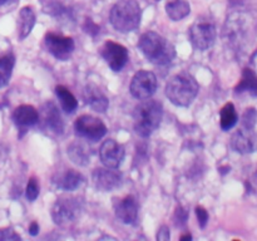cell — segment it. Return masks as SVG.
<instances>
[{
  "label": "cell",
  "instance_id": "6da1fadb",
  "mask_svg": "<svg viewBox=\"0 0 257 241\" xmlns=\"http://www.w3.org/2000/svg\"><path fill=\"white\" fill-rule=\"evenodd\" d=\"M138 48L151 63L166 65L176 57V49L171 42L156 32H147L141 35Z\"/></svg>",
  "mask_w": 257,
  "mask_h": 241
},
{
  "label": "cell",
  "instance_id": "7a4b0ae2",
  "mask_svg": "<svg viewBox=\"0 0 257 241\" xmlns=\"http://www.w3.org/2000/svg\"><path fill=\"white\" fill-rule=\"evenodd\" d=\"M198 83L188 73H180L170 78L166 85V95L178 107H188L198 94Z\"/></svg>",
  "mask_w": 257,
  "mask_h": 241
},
{
  "label": "cell",
  "instance_id": "3957f363",
  "mask_svg": "<svg viewBox=\"0 0 257 241\" xmlns=\"http://www.w3.org/2000/svg\"><path fill=\"white\" fill-rule=\"evenodd\" d=\"M163 117V107L158 100H145L135 108L133 119L135 131L138 136L150 137L161 125Z\"/></svg>",
  "mask_w": 257,
  "mask_h": 241
},
{
  "label": "cell",
  "instance_id": "277c9868",
  "mask_svg": "<svg viewBox=\"0 0 257 241\" xmlns=\"http://www.w3.org/2000/svg\"><path fill=\"white\" fill-rule=\"evenodd\" d=\"M110 24L115 30L130 33L137 29L142 19V10L136 0H120L110 10Z\"/></svg>",
  "mask_w": 257,
  "mask_h": 241
},
{
  "label": "cell",
  "instance_id": "5b68a950",
  "mask_svg": "<svg viewBox=\"0 0 257 241\" xmlns=\"http://www.w3.org/2000/svg\"><path fill=\"white\" fill-rule=\"evenodd\" d=\"M82 213V202L77 197L62 196L55 201L52 208V217L59 226L74 223Z\"/></svg>",
  "mask_w": 257,
  "mask_h": 241
},
{
  "label": "cell",
  "instance_id": "8992f818",
  "mask_svg": "<svg viewBox=\"0 0 257 241\" xmlns=\"http://www.w3.org/2000/svg\"><path fill=\"white\" fill-rule=\"evenodd\" d=\"M74 130L79 137L88 141H98L104 137L107 127L102 119L90 114H83L75 119Z\"/></svg>",
  "mask_w": 257,
  "mask_h": 241
},
{
  "label": "cell",
  "instance_id": "52a82bcc",
  "mask_svg": "<svg viewBox=\"0 0 257 241\" xmlns=\"http://www.w3.org/2000/svg\"><path fill=\"white\" fill-rule=\"evenodd\" d=\"M130 89L131 94L137 99H148L157 90V78L152 72L140 70L133 75Z\"/></svg>",
  "mask_w": 257,
  "mask_h": 241
},
{
  "label": "cell",
  "instance_id": "ba28073f",
  "mask_svg": "<svg viewBox=\"0 0 257 241\" xmlns=\"http://www.w3.org/2000/svg\"><path fill=\"white\" fill-rule=\"evenodd\" d=\"M190 39L198 50H207L215 44L216 28L212 23L197 20L190 29Z\"/></svg>",
  "mask_w": 257,
  "mask_h": 241
},
{
  "label": "cell",
  "instance_id": "9c48e42d",
  "mask_svg": "<svg viewBox=\"0 0 257 241\" xmlns=\"http://www.w3.org/2000/svg\"><path fill=\"white\" fill-rule=\"evenodd\" d=\"M45 45L52 55L59 60H67L74 50V40L72 37H63L55 33L45 35Z\"/></svg>",
  "mask_w": 257,
  "mask_h": 241
},
{
  "label": "cell",
  "instance_id": "30bf717a",
  "mask_svg": "<svg viewBox=\"0 0 257 241\" xmlns=\"http://www.w3.org/2000/svg\"><path fill=\"white\" fill-rule=\"evenodd\" d=\"M102 57L109 65V68L114 72H119L123 69L128 62V50L127 48L123 47L122 44L108 40L104 43V45L100 49Z\"/></svg>",
  "mask_w": 257,
  "mask_h": 241
},
{
  "label": "cell",
  "instance_id": "8fae6325",
  "mask_svg": "<svg viewBox=\"0 0 257 241\" xmlns=\"http://www.w3.org/2000/svg\"><path fill=\"white\" fill-rule=\"evenodd\" d=\"M99 157L105 167L118 168L124 158V148L114 140H107L100 146Z\"/></svg>",
  "mask_w": 257,
  "mask_h": 241
},
{
  "label": "cell",
  "instance_id": "7c38bea8",
  "mask_svg": "<svg viewBox=\"0 0 257 241\" xmlns=\"http://www.w3.org/2000/svg\"><path fill=\"white\" fill-rule=\"evenodd\" d=\"M115 168H95L93 172V182L94 186L100 191H112L119 187L122 183V175Z\"/></svg>",
  "mask_w": 257,
  "mask_h": 241
},
{
  "label": "cell",
  "instance_id": "4fadbf2b",
  "mask_svg": "<svg viewBox=\"0 0 257 241\" xmlns=\"http://www.w3.org/2000/svg\"><path fill=\"white\" fill-rule=\"evenodd\" d=\"M115 216L125 225H135L138 218V203L133 195L118 200L114 203Z\"/></svg>",
  "mask_w": 257,
  "mask_h": 241
},
{
  "label": "cell",
  "instance_id": "5bb4252c",
  "mask_svg": "<svg viewBox=\"0 0 257 241\" xmlns=\"http://www.w3.org/2000/svg\"><path fill=\"white\" fill-rule=\"evenodd\" d=\"M231 146L240 153H251L257 150V135L252 130H240L231 138Z\"/></svg>",
  "mask_w": 257,
  "mask_h": 241
},
{
  "label": "cell",
  "instance_id": "9a60e30c",
  "mask_svg": "<svg viewBox=\"0 0 257 241\" xmlns=\"http://www.w3.org/2000/svg\"><path fill=\"white\" fill-rule=\"evenodd\" d=\"M83 99H84L85 104L100 113H104L109 107V100H108L107 95L95 84L85 85L84 90H83Z\"/></svg>",
  "mask_w": 257,
  "mask_h": 241
},
{
  "label": "cell",
  "instance_id": "2e32d148",
  "mask_svg": "<svg viewBox=\"0 0 257 241\" xmlns=\"http://www.w3.org/2000/svg\"><path fill=\"white\" fill-rule=\"evenodd\" d=\"M13 120L19 127L27 128L37 125L38 120H39V114L33 105L23 104L15 108L14 113H13Z\"/></svg>",
  "mask_w": 257,
  "mask_h": 241
},
{
  "label": "cell",
  "instance_id": "e0dca14e",
  "mask_svg": "<svg viewBox=\"0 0 257 241\" xmlns=\"http://www.w3.org/2000/svg\"><path fill=\"white\" fill-rule=\"evenodd\" d=\"M42 110H43V122H44L45 127H47L48 130L52 131V132L57 133V135L63 133L64 125H63V119L62 117H60L59 112H58L54 103L52 102L45 103Z\"/></svg>",
  "mask_w": 257,
  "mask_h": 241
},
{
  "label": "cell",
  "instance_id": "ac0fdd59",
  "mask_svg": "<svg viewBox=\"0 0 257 241\" xmlns=\"http://www.w3.org/2000/svg\"><path fill=\"white\" fill-rule=\"evenodd\" d=\"M53 182L55 183L58 188L64 191H74L77 190L83 182V176L74 170H68L63 173H58Z\"/></svg>",
  "mask_w": 257,
  "mask_h": 241
},
{
  "label": "cell",
  "instance_id": "d6986e66",
  "mask_svg": "<svg viewBox=\"0 0 257 241\" xmlns=\"http://www.w3.org/2000/svg\"><path fill=\"white\" fill-rule=\"evenodd\" d=\"M35 25V14L30 7H24L19 13V39L24 40Z\"/></svg>",
  "mask_w": 257,
  "mask_h": 241
},
{
  "label": "cell",
  "instance_id": "ffe728a7",
  "mask_svg": "<svg viewBox=\"0 0 257 241\" xmlns=\"http://www.w3.org/2000/svg\"><path fill=\"white\" fill-rule=\"evenodd\" d=\"M191 12V7L186 0H168L166 4V13L173 22L182 20Z\"/></svg>",
  "mask_w": 257,
  "mask_h": 241
},
{
  "label": "cell",
  "instance_id": "44dd1931",
  "mask_svg": "<svg viewBox=\"0 0 257 241\" xmlns=\"http://www.w3.org/2000/svg\"><path fill=\"white\" fill-rule=\"evenodd\" d=\"M236 93L248 92L257 97V74L250 68H245L242 72V78L235 88Z\"/></svg>",
  "mask_w": 257,
  "mask_h": 241
},
{
  "label": "cell",
  "instance_id": "7402d4cb",
  "mask_svg": "<svg viewBox=\"0 0 257 241\" xmlns=\"http://www.w3.org/2000/svg\"><path fill=\"white\" fill-rule=\"evenodd\" d=\"M68 155L73 162L79 166H87L89 163V150L82 142L72 143L68 148Z\"/></svg>",
  "mask_w": 257,
  "mask_h": 241
},
{
  "label": "cell",
  "instance_id": "603a6c76",
  "mask_svg": "<svg viewBox=\"0 0 257 241\" xmlns=\"http://www.w3.org/2000/svg\"><path fill=\"white\" fill-rule=\"evenodd\" d=\"M55 94L59 99L62 108L67 113H73L78 108V100L75 99L72 92L68 88H65L64 85H57L55 87Z\"/></svg>",
  "mask_w": 257,
  "mask_h": 241
},
{
  "label": "cell",
  "instance_id": "cb8c5ba5",
  "mask_svg": "<svg viewBox=\"0 0 257 241\" xmlns=\"http://www.w3.org/2000/svg\"><path fill=\"white\" fill-rule=\"evenodd\" d=\"M15 64V57L9 53L0 57V88L5 87L12 78L13 68Z\"/></svg>",
  "mask_w": 257,
  "mask_h": 241
},
{
  "label": "cell",
  "instance_id": "d4e9b609",
  "mask_svg": "<svg viewBox=\"0 0 257 241\" xmlns=\"http://www.w3.org/2000/svg\"><path fill=\"white\" fill-rule=\"evenodd\" d=\"M238 115L236 113L235 105L231 102L226 103L221 109V128L223 131H228L237 123Z\"/></svg>",
  "mask_w": 257,
  "mask_h": 241
},
{
  "label": "cell",
  "instance_id": "484cf974",
  "mask_svg": "<svg viewBox=\"0 0 257 241\" xmlns=\"http://www.w3.org/2000/svg\"><path fill=\"white\" fill-rule=\"evenodd\" d=\"M25 196L29 201H35L39 196V182L35 177H32L28 182L27 190H25Z\"/></svg>",
  "mask_w": 257,
  "mask_h": 241
},
{
  "label": "cell",
  "instance_id": "4316f807",
  "mask_svg": "<svg viewBox=\"0 0 257 241\" xmlns=\"http://www.w3.org/2000/svg\"><path fill=\"white\" fill-rule=\"evenodd\" d=\"M256 120H257V112L255 108H248V109H246V112L243 113V117H242L243 128L252 130L256 125Z\"/></svg>",
  "mask_w": 257,
  "mask_h": 241
},
{
  "label": "cell",
  "instance_id": "83f0119b",
  "mask_svg": "<svg viewBox=\"0 0 257 241\" xmlns=\"http://www.w3.org/2000/svg\"><path fill=\"white\" fill-rule=\"evenodd\" d=\"M20 236L13 228H2L0 230V241H18Z\"/></svg>",
  "mask_w": 257,
  "mask_h": 241
},
{
  "label": "cell",
  "instance_id": "f1b7e54d",
  "mask_svg": "<svg viewBox=\"0 0 257 241\" xmlns=\"http://www.w3.org/2000/svg\"><path fill=\"white\" fill-rule=\"evenodd\" d=\"M187 218H188V211L185 210L183 207H177L175 213V223L176 226H183L186 225L187 222Z\"/></svg>",
  "mask_w": 257,
  "mask_h": 241
},
{
  "label": "cell",
  "instance_id": "f546056e",
  "mask_svg": "<svg viewBox=\"0 0 257 241\" xmlns=\"http://www.w3.org/2000/svg\"><path fill=\"white\" fill-rule=\"evenodd\" d=\"M196 216H197L198 223H200L201 227L205 228L206 225H207V222H208L207 211H206L202 206H197V207H196Z\"/></svg>",
  "mask_w": 257,
  "mask_h": 241
},
{
  "label": "cell",
  "instance_id": "4dcf8cb0",
  "mask_svg": "<svg viewBox=\"0 0 257 241\" xmlns=\"http://www.w3.org/2000/svg\"><path fill=\"white\" fill-rule=\"evenodd\" d=\"M157 240H161V241L170 240V230H168L167 226H161V228L157 232Z\"/></svg>",
  "mask_w": 257,
  "mask_h": 241
},
{
  "label": "cell",
  "instance_id": "1f68e13d",
  "mask_svg": "<svg viewBox=\"0 0 257 241\" xmlns=\"http://www.w3.org/2000/svg\"><path fill=\"white\" fill-rule=\"evenodd\" d=\"M38 232H39V225H38V222H32L30 223V226H29V233L32 236H35V235H38Z\"/></svg>",
  "mask_w": 257,
  "mask_h": 241
},
{
  "label": "cell",
  "instance_id": "d6a6232c",
  "mask_svg": "<svg viewBox=\"0 0 257 241\" xmlns=\"http://www.w3.org/2000/svg\"><path fill=\"white\" fill-rule=\"evenodd\" d=\"M191 238H192V236L190 235V233H187V235H183V236H181V240H191Z\"/></svg>",
  "mask_w": 257,
  "mask_h": 241
},
{
  "label": "cell",
  "instance_id": "836d02e7",
  "mask_svg": "<svg viewBox=\"0 0 257 241\" xmlns=\"http://www.w3.org/2000/svg\"><path fill=\"white\" fill-rule=\"evenodd\" d=\"M12 0H0V7H3V5L8 4V3H10Z\"/></svg>",
  "mask_w": 257,
  "mask_h": 241
},
{
  "label": "cell",
  "instance_id": "e575fe53",
  "mask_svg": "<svg viewBox=\"0 0 257 241\" xmlns=\"http://www.w3.org/2000/svg\"><path fill=\"white\" fill-rule=\"evenodd\" d=\"M156 2H160V0H156Z\"/></svg>",
  "mask_w": 257,
  "mask_h": 241
}]
</instances>
